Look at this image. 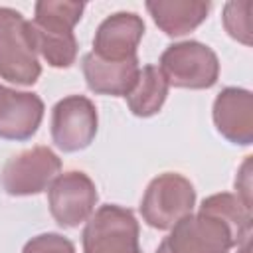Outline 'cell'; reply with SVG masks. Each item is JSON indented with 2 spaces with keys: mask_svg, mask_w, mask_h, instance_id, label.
Instances as JSON below:
<instances>
[{
  "mask_svg": "<svg viewBox=\"0 0 253 253\" xmlns=\"http://www.w3.org/2000/svg\"><path fill=\"white\" fill-rule=\"evenodd\" d=\"M170 229L156 253H227L251 237V210L233 194H213Z\"/></svg>",
  "mask_w": 253,
  "mask_h": 253,
  "instance_id": "6da1fadb",
  "label": "cell"
},
{
  "mask_svg": "<svg viewBox=\"0 0 253 253\" xmlns=\"http://www.w3.org/2000/svg\"><path fill=\"white\" fill-rule=\"evenodd\" d=\"M83 2L43 0L36 4L32 32L36 49L51 67H69L77 55V40L73 26L81 20Z\"/></svg>",
  "mask_w": 253,
  "mask_h": 253,
  "instance_id": "7a4b0ae2",
  "label": "cell"
},
{
  "mask_svg": "<svg viewBox=\"0 0 253 253\" xmlns=\"http://www.w3.org/2000/svg\"><path fill=\"white\" fill-rule=\"evenodd\" d=\"M42 73L32 22L12 8H0V77L32 85Z\"/></svg>",
  "mask_w": 253,
  "mask_h": 253,
  "instance_id": "3957f363",
  "label": "cell"
},
{
  "mask_svg": "<svg viewBox=\"0 0 253 253\" xmlns=\"http://www.w3.org/2000/svg\"><path fill=\"white\" fill-rule=\"evenodd\" d=\"M196 190L188 178L166 172L154 178L140 202V213L150 227L170 229L182 217L192 213Z\"/></svg>",
  "mask_w": 253,
  "mask_h": 253,
  "instance_id": "277c9868",
  "label": "cell"
},
{
  "mask_svg": "<svg viewBox=\"0 0 253 253\" xmlns=\"http://www.w3.org/2000/svg\"><path fill=\"white\" fill-rule=\"evenodd\" d=\"M83 253H140L134 213L113 204L101 206L85 225Z\"/></svg>",
  "mask_w": 253,
  "mask_h": 253,
  "instance_id": "5b68a950",
  "label": "cell"
},
{
  "mask_svg": "<svg viewBox=\"0 0 253 253\" xmlns=\"http://www.w3.org/2000/svg\"><path fill=\"white\" fill-rule=\"evenodd\" d=\"M158 69L168 85L184 89H208L217 81V55L200 42H182L168 45L160 55Z\"/></svg>",
  "mask_w": 253,
  "mask_h": 253,
  "instance_id": "8992f818",
  "label": "cell"
},
{
  "mask_svg": "<svg viewBox=\"0 0 253 253\" xmlns=\"http://www.w3.org/2000/svg\"><path fill=\"white\" fill-rule=\"evenodd\" d=\"M61 160L47 146H36L12 156L0 174L2 188L10 196H32L43 192L57 178Z\"/></svg>",
  "mask_w": 253,
  "mask_h": 253,
  "instance_id": "52a82bcc",
  "label": "cell"
},
{
  "mask_svg": "<svg viewBox=\"0 0 253 253\" xmlns=\"http://www.w3.org/2000/svg\"><path fill=\"white\" fill-rule=\"evenodd\" d=\"M97 134V109L81 95L61 99L51 113V138L63 152L87 148Z\"/></svg>",
  "mask_w": 253,
  "mask_h": 253,
  "instance_id": "ba28073f",
  "label": "cell"
},
{
  "mask_svg": "<svg viewBox=\"0 0 253 253\" xmlns=\"http://www.w3.org/2000/svg\"><path fill=\"white\" fill-rule=\"evenodd\" d=\"M49 211L61 227L83 223L97 204V188L93 180L77 170L59 174L49 186Z\"/></svg>",
  "mask_w": 253,
  "mask_h": 253,
  "instance_id": "9c48e42d",
  "label": "cell"
},
{
  "mask_svg": "<svg viewBox=\"0 0 253 253\" xmlns=\"http://www.w3.org/2000/svg\"><path fill=\"white\" fill-rule=\"evenodd\" d=\"M144 34V22L132 12H117L101 22L93 40V53L107 61H125L136 57L138 42Z\"/></svg>",
  "mask_w": 253,
  "mask_h": 253,
  "instance_id": "30bf717a",
  "label": "cell"
},
{
  "mask_svg": "<svg viewBox=\"0 0 253 253\" xmlns=\"http://www.w3.org/2000/svg\"><path fill=\"white\" fill-rule=\"evenodd\" d=\"M43 117V103L38 95L14 91L0 85V136L8 140L30 138Z\"/></svg>",
  "mask_w": 253,
  "mask_h": 253,
  "instance_id": "8fae6325",
  "label": "cell"
},
{
  "mask_svg": "<svg viewBox=\"0 0 253 253\" xmlns=\"http://www.w3.org/2000/svg\"><path fill=\"white\" fill-rule=\"evenodd\" d=\"M213 123L217 130L235 144H251L253 140V97L245 89L227 87L213 103Z\"/></svg>",
  "mask_w": 253,
  "mask_h": 253,
  "instance_id": "7c38bea8",
  "label": "cell"
},
{
  "mask_svg": "<svg viewBox=\"0 0 253 253\" xmlns=\"http://www.w3.org/2000/svg\"><path fill=\"white\" fill-rule=\"evenodd\" d=\"M138 59H125V61H107L97 57L93 51L83 57V75L87 87L99 95H128L138 77Z\"/></svg>",
  "mask_w": 253,
  "mask_h": 253,
  "instance_id": "4fadbf2b",
  "label": "cell"
},
{
  "mask_svg": "<svg viewBox=\"0 0 253 253\" xmlns=\"http://www.w3.org/2000/svg\"><path fill=\"white\" fill-rule=\"evenodd\" d=\"M156 26L168 36H184L196 30L210 12V2L196 0H174V2H146Z\"/></svg>",
  "mask_w": 253,
  "mask_h": 253,
  "instance_id": "5bb4252c",
  "label": "cell"
},
{
  "mask_svg": "<svg viewBox=\"0 0 253 253\" xmlns=\"http://www.w3.org/2000/svg\"><path fill=\"white\" fill-rule=\"evenodd\" d=\"M168 95V81L156 65H144L138 71L136 83L126 95L128 109L136 117L156 115Z\"/></svg>",
  "mask_w": 253,
  "mask_h": 253,
  "instance_id": "9a60e30c",
  "label": "cell"
},
{
  "mask_svg": "<svg viewBox=\"0 0 253 253\" xmlns=\"http://www.w3.org/2000/svg\"><path fill=\"white\" fill-rule=\"evenodd\" d=\"M251 0L227 2L223 8V26L231 38L249 45L251 43Z\"/></svg>",
  "mask_w": 253,
  "mask_h": 253,
  "instance_id": "2e32d148",
  "label": "cell"
},
{
  "mask_svg": "<svg viewBox=\"0 0 253 253\" xmlns=\"http://www.w3.org/2000/svg\"><path fill=\"white\" fill-rule=\"evenodd\" d=\"M22 253H75V247L59 233H42L30 239Z\"/></svg>",
  "mask_w": 253,
  "mask_h": 253,
  "instance_id": "e0dca14e",
  "label": "cell"
},
{
  "mask_svg": "<svg viewBox=\"0 0 253 253\" xmlns=\"http://www.w3.org/2000/svg\"><path fill=\"white\" fill-rule=\"evenodd\" d=\"M235 188H237V198L251 210V156H247L243 166L239 168V174L235 178Z\"/></svg>",
  "mask_w": 253,
  "mask_h": 253,
  "instance_id": "ac0fdd59",
  "label": "cell"
},
{
  "mask_svg": "<svg viewBox=\"0 0 253 253\" xmlns=\"http://www.w3.org/2000/svg\"><path fill=\"white\" fill-rule=\"evenodd\" d=\"M237 247H239V249H237V253H249V249H251V245H249V237H247V239H243Z\"/></svg>",
  "mask_w": 253,
  "mask_h": 253,
  "instance_id": "d6986e66",
  "label": "cell"
}]
</instances>
